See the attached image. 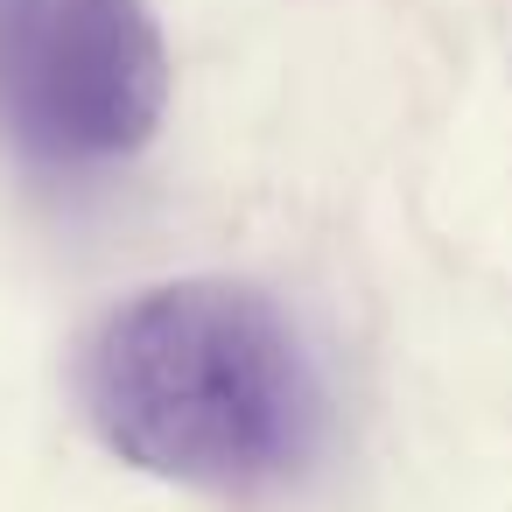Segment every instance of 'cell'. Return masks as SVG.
I'll return each mask as SVG.
<instances>
[{
    "mask_svg": "<svg viewBox=\"0 0 512 512\" xmlns=\"http://www.w3.org/2000/svg\"><path fill=\"white\" fill-rule=\"evenodd\" d=\"M85 414L120 463L211 491L281 484L323 435L295 323L239 281H169L113 309L85 351Z\"/></svg>",
    "mask_w": 512,
    "mask_h": 512,
    "instance_id": "1",
    "label": "cell"
},
{
    "mask_svg": "<svg viewBox=\"0 0 512 512\" xmlns=\"http://www.w3.org/2000/svg\"><path fill=\"white\" fill-rule=\"evenodd\" d=\"M169 71L141 0H0V127L43 169H106L162 127Z\"/></svg>",
    "mask_w": 512,
    "mask_h": 512,
    "instance_id": "2",
    "label": "cell"
}]
</instances>
